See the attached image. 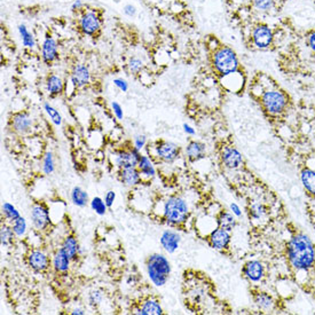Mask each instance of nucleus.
<instances>
[{"instance_id":"c03bdc74","label":"nucleus","mask_w":315,"mask_h":315,"mask_svg":"<svg viewBox=\"0 0 315 315\" xmlns=\"http://www.w3.org/2000/svg\"><path fill=\"white\" fill-rule=\"evenodd\" d=\"M103 199H104V202H106V204L108 205V208L110 209L116 201V193L113 190H108L106 195H104Z\"/></svg>"},{"instance_id":"de8ad7c7","label":"nucleus","mask_w":315,"mask_h":315,"mask_svg":"<svg viewBox=\"0 0 315 315\" xmlns=\"http://www.w3.org/2000/svg\"><path fill=\"white\" fill-rule=\"evenodd\" d=\"M230 208H231V212L234 214V216L236 217V218H241L242 217V211H241V208L239 207V205H237L236 203H232L231 205H230Z\"/></svg>"},{"instance_id":"2eb2a0df","label":"nucleus","mask_w":315,"mask_h":315,"mask_svg":"<svg viewBox=\"0 0 315 315\" xmlns=\"http://www.w3.org/2000/svg\"><path fill=\"white\" fill-rule=\"evenodd\" d=\"M208 241H209V244L211 245V248H213L214 250L223 251L230 248V244L232 242L231 232L217 226L209 234Z\"/></svg>"},{"instance_id":"f257e3e1","label":"nucleus","mask_w":315,"mask_h":315,"mask_svg":"<svg viewBox=\"0 0 315 315\" xmlns=\"http://www.w3.org/2000/svg\"><path fill=\"white\" fill-rule=\"evenodd\" d=\"M291 266L298 271H307L315 264V246L306 234H297L289 241L287 248Z\"/></svg>"},{"instance_id":"6e6552de","label":"nucleus","mask_w":315,"mask_h":315,"mask_svg":"<svg viewBox=\"0 0 315 315\" xmlns=\"http://www.w3.org/2000/svg\"><path fill=\"white\" fill-rule=\"evenodd\" d=\"M141 152L136 149L134 146L127 147L125 149H118L113 152V165H115L118 170H123V168L127 167H136L138 166L139 159L141 157Z\"/></svg>"},{"instance_id":"393cba45","label":"nucleus","mask_w":315,"mask_h":315,"mask_svg":"<svg viewBox=\"0 0 315 315\" xmlns=\"http://www.w3.org/2000/svg\"><path fill=\"white\" fill-rule=\"evenodd\" d=\"M186 156L190 162H198L199 159L205 157V153H207V146L201 141L193 140L187 145L185 149Z\"/></svg>"},{"instance_id":"b1692460","label":"nucleus","mask_w":315,"mask_h":315,"mask_svg":"<svg viewBox=\"0 0 315 315\" xmlns=\"http://www.w3.org/2000/svg\"><path fill=\"white\" fill-rule=\"evenodd\" d=\"M132 313L139 315H162L164 310L157 299L148 298L144 300L138 308L132 309Z\"/></svg>"},{"instance_id":"f704fd0d","label":"nucleus","mask_w":315,"mask_h":315,"mask_svg":"<svg viewBox=\"0 0 315 315\" xmlns=\"http://www.w3.org/2000/svg\"><path fill=\"white\" fill-rule=\"evenodd\" d=\"M42 168L46 176L52 175V173L55 171V159H54V155L51 150H47V152L44 154Z\"/></svg>"},{"instance_id":"1a4fd4ad","label":"nucleus","mask_w":315,"mask_h":315,"mask_svg":"<svg viewBox=\"0 0 315 315\" xmlns=\"http://www.w3.org/2000/svg\"><path fill=\"white\" fill-rule=\"evenodd\" d=\"M262 103L265 110L271 113V115H278V113H281L285 109L288 100L282 92L271 90L263 94Z\"/></svg>"},{"instance_id":"473e14b6","label":"nucleus","mask_w":315,"mask_h":315,"mask_svg":"<svg viewBox=\"0 0 315 315\" xmlns=\"http://www.w3.org/2000/svg\"><path fill=\"white\" fill-rule=\"evenodd\" d=\"M301 182L306 190L315 196V171L304 170L301 172Z\"/></svg>"},{"instance_id":"79ce46f5","label":"nucleus","mask_w":315,"mask_h":315,"mask_svg":"<svg viewBox=\"0 0 315 315\" xmlns=\"http://www.w3.org/2000/svg\"><path fill=\"white\" fill-rule=\"evenodd\" d=\"M111 111L113 113V116L117 118V121H123L124 120V110H123V107L117 101H112L111 104Z\"/></svg>"},{"instance_id":"3c124183","label":"nucleus","mask_w":315,"mask_h":315,"mask_svg":"<svg viewBox=\"0 0 315 315\" xmlns=\"http://www.w3.org/2000/svg\"><path fill=\"white\" fill-rule=\"evenodd\" d=\"M70 314H74V315H84L86 314V310L84 308H80V307H77V308H74L70 312Z\"/></svg>"},{"instance_id":"bb28decb","label":"nucleus","mask_w":315,"mask_h":315,"mask_svg":"<svg viewBox=\"0 0 315 315\" xmlns=\"http://www.w3.org/2000/svg\"><path fill=\"white\" fill-rule=\"evenodd\" d=\"M70 199H71L72 204H74L75 207H77V208L88 207V205L91 202L89 194L86 193V191L83 188H80V187H78V186H76V187H74V188H72L71 193H70Z\"/></svg>"},{"instance_id":"09e8293b","label":"nucleus","mask_w":315,"mask_h":315,"mask_svg":"<svg viewBox=\"0 0 315 315\" xmlns=\"http://www.w3.org/2000/svg\"><path fill=\"white\" fill-rule=\"evenodd\" d=\"M182 127H184V132L187 134V135H195L196 131L193 126H190L189 124H187V123H184V125H182Z\"/></svg>"},{"instance_id":"f8f14e48","label":"nucleus","mask_w":315,"mask_h":315,"mask_svg":"<svg viewBox=\"0 0 315 315\" xmlns=\"http://www.w3.org/2000/svg\"><path fill=\"white\" fill-rule=\"evenodd\" d=\"M40 56L45 65L51 66L56 62L60 58V49H59L58 40L51 35H47L44 38L42 46H40Z\"/></svg>"},{"instance_id":"dca6fc26","label":"nucleus","mask_w":315,"mask_h":315,"mask_svg":"<svg viewBox=\"0 0 315 315\" xmlns=\"http://www.w3.org/2000/svg\"><path fill=\"white\" fill-rule=\"evenodd\" d=\"M118 179L123 185L132 189L138 188V187L145 184L138 167H127L118 170Z\"/></svg>"},{"instance_id":"ea45409f","label":"nucleus","mask_w":315,"mask_h":315,"mask_svg":"<svg viewBox=\"0 0 315 315\" xmlns=\"http://www.w3.org/2000/svg\"><path fill=\"white\" fill-rule=\"evenodd\" d=\"M253 7L260 12H267L274 6V0H252Z\"/></svg>"},{"instance_id":"c85d7f7f","label":"nucleus","mask_w":315,"mask_h":315,"mask_svg":"<svg viewBox=\"0 0 315 315\" xmlns=\"http://www.w3.org/2000/svg\"><path fill=\"white\" fill-rule=\"evenodd\" d=\"M15 233L13 231L11 223H3L2 228H0V242H2L3 248H8L15 240Z\"/></svg>"},{"instance_id":"f03ea898","label":"nucleus","mask_w":315,"mask_h":315,"mask_svg":"<svg viewBox=\"0 0 315 315\" xmlns=\"http://www.w3.org/2000/svg\"><path fill=\"white\" fill-rule=\"evenodd\" d=\"M162 209L159 217L164 223L170 227H179L189 219V205L187 201L179 195L167 196L162 201Z\"/></svg>"},{"instance_id":"aec40b11","label":"nucleus","mask_w":315,"mask_h":315,"mask_svg":"<svg viewBox=\"0 0 315 315\" xmlns=\"http://www.w3.org/2000/svg\"><path fill=\"white\" fill-rule=\"evenodd\" d=\"M221 162L230 170H236L243 164V156L236 148L226 147L221 153Z\"/></svg>"},{"instance_id":"49530a36","label":"nucleus","mask_w":315,"mask_h":315,"mask_svg":"<svg viewBox=\"0 0 315 315\" xmlns=\"http://www.w3.org/2000/svg\"><path fill=\"white\" fill-rule=\"evenodd\" d=\"M123 10H124V14L129 17H133L136 14V7L134 5H132V4H127Z\"/></svg>"},{"instance_id":"7c9ffc66","label":"nucleus","mask_w":315,"mask_h":315,"mask_svg":"<svg viewBox=\"0 0 315 315\" xmlns=\"http://www.w3.org/2000/svg\"><path fill=\"white\" fill-rule=\"evenodd\" d=\"M44 111L46 112V115L48 116L49 120H51V122L53 123L55 126H61L62 123H63V118H62V115L61 112L58 110V109L52 106L49 102H44Z\"/></svg>"},{"instance_id":"412c9836","label":"nucleus","mask_w":315,"mask_h":315,"mask_svg":"<svg viewBox=\"0 0 315 315\" xmlns=\"http://www.w3.org/2000/svg\"><path fill=\"white\" fill-rule=\"evenodd\" d=\"M243 275L250 282L258 283L265 276V267L259 260H250L243 266Z\"/></svg>"},{"instance_id":"cd10ccee","label":"nucleus","mask_w":315,"mask_h":315,"mask_svg":"<svg viewBox=\"0 0 315 315\" xmlns=\"http://www.w3.org/2000/svg\"><path fill=\"white\" fill-rule=\"evenodd\" d=\"M17 31H19V35H20V38H21V42H22V45H23V47L26 49H34L36 47V45H37V43H36V38H35L34 34L28 29V26L23 23L19 24V26H17Z\"/></svg>"},{"instance_id":"7ed1b4c3","label":"nucleus","mask_w":315,"mask_h":315,"mask_svg":"<svg viewBox=\"0 0 315 315\" xmlns=\"http://www.w3.org/2000/svg\"><path fill=\"white\" fill-rule=\"evenodd\" d=\"M146 272L149 281L155 287L162 288L170 278L172 272L171 263L163 253H153L146 260Z\"/></svg>"},{"instance_id":"a211bd4d","label":"nucleus","mask_w":315,"mask_h":315,"mask_svg":"<svg viewBox=\"0 0 315 315\" xmlns=\"http://www.w3.org/2000/svg\"><path fill=\"white\" fill-rule=\"evenodd\" d=\"M161 245L166 253H175L181 243V235L173 230H165L161 235Z\"/></svg>"},{"instance_id":"a878e982","label":"nucleus","mask_w":315,"mask_h":315,"mask_svg":"<svg viewBox=\"0 0 315 315\" xmlns=\"http://www.w3.org/2000/svg\"><path fill=\"white\" fill-rule=\"evenodd\" d=\"M217 220V226L221 227L223 230H227L232 232L236 227V217L230 211H226V210H221L220 212L218 213V216L216 218Z\"/></svg>"},{"instance_id":"0eeeda50","label":"nucleus","mask_w":315,"mask_h":315,"mask_svg":"<svg viewBox=\"0 0 315 315\" xmlns=\"http://www.w3.org/2000/svg\"><path fill=\"white\" fill-rule=\"evenodd\" d=\"M78 28L84 36L95 37L102 28V19L100 13L95 10H84L80 12Z\"/></svg>"},{"instance_id":"4468645a","label":"nucleus","mask_w":315,"mask_h":315,"mask_svg":"<svg viewBox=\"0 0 315 315\" xmlns=\"http://www.w3.org/2000/svg\"><path fill=\"white\" fill-rule=\"evenodd\" d=\"M274 35L272 29L265 24L255 25L251 33V40L255 47L266 49L273 44Z\"/></svg>"},{"instance_id":"c9c22d12","label":"nucleus","mask_w":315,"mask_h":315,"mask_svg":"<svg viewBox=\"0 0 315 315\" xmlns=\"http://www.w3.org/2000/svg\"><path fill=\"white\" fill-rule=\"evenodd\" d=\"M90 207L93 211L98 214V216H104L108 211V205L104 202V199L99 197V196H95L90 202Z\"/></svg>"},{"instance_id":"72a5a7b5","label":"nucleus","mask_w":315,"mask_h":315,"mask_svg":"<svg viewBox=\"0 0 315 315\" xmlns=\"http://www.w3.org/2000/svg\"><path fill=\"white\" fill-rule=\"evenodd\" d=\"M127 71L131 75H141V72L145 69V61L139 56H132L127 62Z\"/></svg>"},{"instance_id":"2f4dec72","label":"nucleus","mask_w":315,"mask_h":315,"mask_svg":"<svg viewBox=\"0 0 315 315\" xmlns=\"http://www.w3.org/2000/svg\"><path fill=\"white\" fill-rule=\"evenodd\" d=\"M2 212L3 216L5 217L6 220L12 223L14 222L15 220H17L21 217V214L19 212V210H17L14 205L10 202H4L2 205Z\"/></svg>"},{"instance_id":"6ab92c4d","label":"nucleus","mask_w":315,"mask_h":315,"mask_svg":"<svg viewBox=\"0 0 315 315\" xmlns=\"http://www.w3.org/2000/svg\"><path fill=\"white\" fill-rule=\"evenodd\" d=\"M71 263L72 260L61 246L54 251L52 257V267L58 274H67L69 272Z\"/></svg>"},{"instance_id":"ddd939ff","label":"nucleus","mask_w":315,"mask_h":315,"mask_svg":"<svg viewBox=\"0 0 315 315\" xmlns=\"http://www.w3.org/2000/svg\"><path fill=\"white\" fill-rule=\"evenodd\" d=\"M69 80L76 90H80L89 86L91 80H92V75H91L90 68L84 65V63H76V65L71 68Z\"/></svg>"},{"instance_id":"9b49d317","label":"nucleus","mask_w":315,"mask_h":315,"mask_svg":"<svg viewBox=\"0 0 315 315\" xmlns=\"http://www.w3.org/2000/svg\"><path fill=\"white\" fill-rule=\"evenodd\" d=\"M26 264L36 273H45L52 266V259L42 249H33L26 255Z\"/></svg>"},{"instance_id":"603ef678","label":"nucleus","mask_w":315,"mask_h":315,"mask_svg":"<svg viewBox=\"0 0 315 315\" xmlns=\"http://www.w3.org/2000/svg\"><path fill=\"white\" fill-rule=\"evenodd\" d=\"M126 283L129 285H134L136 283V280H135V275L134 274H131V275H129V277H127L126 280Z\"/></svg>"},{"instance_id":"9d476101","label":"nucleus","mask_w":315,"mask_h":315,"mask_svg":"<svg viewBox=\"0 0 315 315\" xmlns=\"http://www.w3.org/2000/svg\"><path fill=\"white\" fill-rule=\"evenodd\" d=\"M10 125L15 133L20 135H28L35 129V120L28 111H19L13 113Z\"/></svg>"},{"instance_id":"4c0bfd02","label":"nucleus","mask_w":315,"mask_h":315,"mask_svg":"<svg viewBox=\"0 0 315 315\" xmlns=\"http://www.w3.org/2000/svg\"><path fill=\"white\" fill-rule=\"evenodd\" d=\"M103 297L104 294L101 289H93L92 291H90V294L88 296L89 305L92 306V307H98L99 305H101Z\"/></svg>"},{"instance_id":"a18cd8bd","label":"nucleus","mask_w":315,"mask_h":315,"mask_svg":"<svg viewBox=\"0 0 315 315\" xmlns=\"http://www.w3.org/2000/svg\"><path fill=\"white\" fill-rule=\"evenodd\" d=\"M85 7V4L83 3V0H75L71 5V11L74 13H79L83 12V8Z\"/></svg>"},{"instance_id":"8fccbe9b","label":"nucleus","mask_w":315,"mask_h":315,"mask_svg":"<svg viewBox=\"0 0 315 315\" xmlns=\"http://www.w3.org/2000/svg\"><path fill=\"white\" fill-rule=\"evenodd\" d=\"M308 45L312 51L315 53V31L308 36Z\"/></svg>"},{"instance_id":"4be33fe9","label":"nucleus","mask_w":315,"mask_h":315,"mask_svg":"<svg viewBox=\"0 0 315 315\" xmlns=\"http://www.w3.org/2000/svg\"><path fill=\"white\" fill-rule=\"evenodd\" d=\"M138 170L140 171V175L142 177L144 182L152 181L155 177H156V167H155L154 159L147 154H142L139 159L138 163Z\"/></svg>"},{"instance_id":"20e7f679","label":"nucleus","mask_w":315,"mask_h":315,"mask_svg":"<svg viewBox=\"0 0 315 315\" xmlns=\"http://www.w3.org/2000/svg\"><path fill=\"white\" fill-rule=\"evenodd\" d=\"M212 66L219 76L226 77L239 71L240 61L233 48L221 46L212 54Z\"/></svg>"},{"instance_id":"58836bf2","label":"nucleus","mask_w":315,"mask_h":315,"mask_svg":"<svg viewBox=\"0 0 315 315\" xmlns=\"http://www.w3.org/2000/svg\"><path fill=\"white\" fill-rule=\"evenodd\" d=\"M265 213H266V208L262 203H252L250 205L249 214L250 218H252L253 220L262 219L265 216Z\"/></svg>"},{"instance_id":"a19ab883","label":"nucleus","mask_w":315,"mask_h":315,"mask_svg":"<svg viewBox=\"0 0 315 315\" xmlns=\"http://www.w3.org/2000/svg\"><path fill=\"white\" fill-rule=\"evenodd\" d=\"M147 145H148V139L145 134H138V135L134 136L133 146L136 149H139L140 152L147 147Z\"/></svg>"},{"instance_id":"423d86ee","label":"nucleus","mask_w":315,"mask_h":315,"mask_svg":"<svg viewBox=\"0 0 315 315\" xmlns=\"http://www.w3.org/2000/svg\"><path fill=\"white\" fill-rule=\"evenodd\" d=\"M30 219L34 230L38 233L47 232L52 226L51 210L48 205L43 202H36L31 205Z\"/></svg>"},{"instance_id":"39448f33","label":"nucleus","mask_w":315,"mask_h":315,"mask_svg":"<svg viewBox=\"0 0 315 315\" xmlns=\"http://www.w3.org/2000/svg\"><path fill=\"white\" fill-rule=\"evenodd\" d=\"M145 149H147L148 155L154 161L156 159L157 162L164 164H173L181 154L179 146L166 140H158L152 144L148 142Z\"/></svg>"},{"instance_id":"c756f323","label":"nucleus","mask_w":315,"mask_h":315,"mask_svg":"<svg viewBox=\"0 0 315 315\" xmlns=\"http://www.w3.org/2000/svg\"><path fill=\"white\" fill-rule=\"evenodd\" d=\"M254 304L258 306L259 309L263 310H271L274 307V299L271 295H268L267 292L259 291L257 294H254Z\"/></svg>"},{"instance_id":"e433bc0d","label":"nucleus","mask_w":315,"mask_h":315,"mask_svg":"<svg viewBox=\"0 0 315 315\" xmlns=\"http://www.w3.org/2000/svg\"><path fill=\"white\" fill-rule=\"evenodd\" d=\"M13 231H14L16 237H24L26 232H28V222H26L24 217H20L17 220L11 223Z\"/></svg>"},{"instance_id":"f3484780","label":"nucleus","mask_w":315,"mask_h":315,"mask_svg":"<svg viewBox=\"0 0 315 315\" xmlns=\"http://www.w3.org/2000/svg\"><path fill=\"white\" fill-rule=\"evenodd\" d=\"M45 92L47 93L49 98H56L65 92L66 81L62 79L61 76H59L54 72H51L45 78Z\"/></svg>"},{"instance_id":"5701e85b","label":"nucleus","mask_w":315,"mask_h":315,"mask_svg":"<svg viewBox=\"0 0 315 315\" xmlns=\"http://www.w3.org/2000/svg\"><path fill=\"white\" fill-rule=\"evenodd\" d=\"M61 248L66 251V253L69 255L70 259L72 260V263H76L81 257V253H83V250H81V246L78 242V239L75 235H67L65 239H63L61 243Z\"/></svg>"},{"instance_id":"37998d69","label":"nucleus","mask_w":315,"mask_h":315,"mask_svg":"<svg viewBox=\"0 0 315 315\" xmlns=\"http://www.w3.org/2000/svg\"><path fill=\"white\" fill-rule=\"evenodd\" d=\"M113 85L116 86V88L121 91V92H127L129 91V83L125 79L123 78H115L112 80Z\"/></svg>"}]
</instances>
